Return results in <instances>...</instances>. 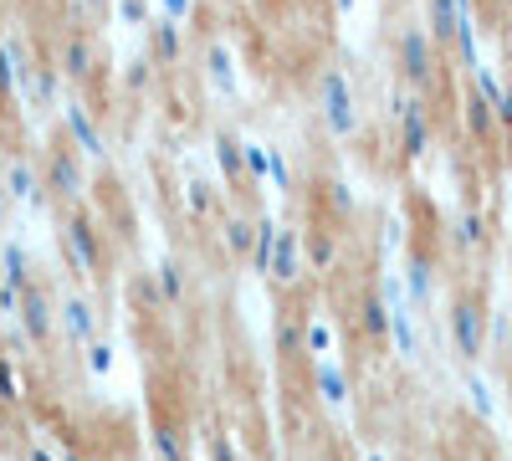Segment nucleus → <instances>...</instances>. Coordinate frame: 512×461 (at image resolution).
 <instances>
[{
	"label": "nucleus",
	"instance_id": "nucleus-28",
	"mask_svg": "<svg viewBox=\"0 0 512 461\" xmlns=\"http://www.w3.org/2000/svg\"><path fill=\"white\" fill-rule=\"evenodd\" d=\"M62 461H88V456H82V451H67V456H62Z\"/></svg>",
	"mask_w": 512,
	"mask_h": 461
},
{
	"label": "nucleus",
	"instance_id": "nucleus-30",
	"mask_svg": "<svg viewBox=\"0 0 512 461\" xmlns=\"http://www.w3.org/2000/svg\"><path fill=\"white\" fill-rule=\"evenodd\" d=\"M369 461H379V456H369Z\"/></svg>",
	"mask_w": 512,
	"mask_h": 461
},
{
	"label": "nucleus",
	"instance_id": "nucleus-11",
	"mask_svg": "<svg viewBox=\"0 0 512 461\" xmlns=\"http://www.w3.org/2000/svg\"><path fill=\"white\" fill-rule=\"evenodd\" d=\"M77 185H82L77 159H72V154H57V159H52V170H47V190L67 200V195H77Z\"/></svg>",
	"mask_w": 512,
	"mask_h": 461
},
{
	"label": "nucleus",
	"instance_id": "nucleus-20",
	"mask_svg": "<svg viewBox=\"0 0 512 461\" xmlns=\"http://www.w3.org/2000/svg\"><path fill=\"white\" fill-rule=\"evenodd\" d=\"M410 292L420 303L431 298V262H410Z\"/></svg>",
	"mask_w": 512,
	"mask_h": 461
},
{
	"label": "nucleus",
	"instance_id": "nucleus-7",
	"mask_svg": "<svg viewBox=\"0 0 512 461\" xmlns=\"http://www.w3.org/2000/svg\"><path fill=\"white\" fill-rule=\"evenodd\" d=\"M461 118H466V134L482 139V144L497 134V108H492V98H482L477 88H466V98H461Z\"/></svg>",
	"mask_w": 512,
	"mask_h": 461
},
{
	"label": "nucleus",
	"instance_id": "nucleus-24",
	"mask_svg": "<svg viewBox=\"0 0 512 461\" xmlns=\"http://www.w3.org/2000/svg\"><path fill=\"white\" fill-rule=\"evenodd\" d=\"M472 405H477L482 415H492V395H487V385H482V380H472Z\"/></svg>",
	"mask_w": 512,
	"mask_h": 461
},
{
	"label": "nucleus",
	"instance_id": "nucleus-19",
	"mask_svg": "<svg viewBox=\"0 0 512 461\" xmlns=\"http://www.w3.org/2000/svg\"><path fill=\"white\" fill-rule=\"evenodd\" d=\"M318 385H323V400H328V405H338V400H344V374H338V369L318 364Z\"/></svg>",
	"mask_w": 512,
	"mask_h": 461
},
{
	"label": "nucleus",
	"instance_id": "nucleus-1",
	"mask_svg": "<svg viewBox=\"0 0 512 461\" xmlns=\"http://www.w3.org/2000/svg\"><path fill=\"white\" fill-rule=\"evenodd\" d=\"M451 344L461 359H482L487 349V303L477 298V292H461V298L451 303Z\"/></svg>",
	"mask_w": 512,
	"mask_h": 461
},
{
	"label": "nucleus",
	"instance_id": "nucleus-15",
	"mask_svg": "<svg viewBox=\"0 0 512 461\" xmlns=\"http://www.w3.org/2000/svg\"><path fill=\"white\" fill-rule=\"evenodd\" d=\"M359 323H364V333L379 344L384 333H390V313H384V303L379 298H364V308H359Z\"/></svg>",
	"mask_w": 512,
	"mask_h": 461
},
{
	"label": "nucleus",
	"instance_id": "nucleus-22",
	"mask_svg": "<svg viewBox=\"0 0 512 461\" xmlns=\"http://www.w3.org/2000/svg\"><path fill=\"white\" fill-rule=\"evenodd\" d=\"M492 108H497V129H502V134H507V139H512V88H502V93H497V103H492Z\"/></svg>",
	"mask_w": 512,
	"mask_h": 461
},
{
	"label": "nucleus",
	"instance_id": "nucleus-25",
	"mask_svg": "<svg viewBox=\"0 0 512 461\" xmlns=\"http://www.w3.org/2000/svg\"><path fill=\"white\" fill-rule=\"evenodd\" d=\"M216 461H241V456H236V446H231V441H216Z\"/></svg>",
	"mask_w": 512,
	"mask_h": 461
},
{
	"label": "nucleus",
	"instance_id": "nucleus-27",
	"mask_svg": "<svg viewBox=\"0 0 512 461\" xmlns=\"http://www.w3.org/2000/svg\"><path fill=\"white\" fill-rule=\"evenodd\" d=\"M26 461H52V456H47V451H41V446H31V451H26Z\"/></svg>",
	"mask_w": 512,
	"mask_h": 461
},
{
	"label": "nucleus",
	"instance_id": "nucleus-9",
	"mask_svg": "<svg viewBox=\"0 0 512 461\" xmlns=\"http://www.w3.org/2000/svg\"><path fill=\"white\" fill-rule=\"evenodd\" d=\"M461 26H466L461 0H431V41H436V47L456 41V31H461Z\"/></svg>",
	"mask_w": 512,
	"mask_h": 461
},
{
	"label": "nucleus",
	"instance_id": "nucleus-23",
	"mask_svg": "<svg viewBox=\"0 0 512 461\" xmlns=\"http://www.w3.org/2000/svg\"><path fill=\"white\" fill-rule=\"evenodd\" d=\"M108 364H113V349L93 339V344H88V369H93V374H108Z\"/></svg>",
	"mask_w": 512,
	"mask_h": 461
},
{
	"label": "nucleus",
	"instance_id": "nucleus-8",
	"mask_svg": "<svg viewBox=\"0 0 512 461\" xmlns=\"http://www.w3.org/2000/svg\"><path fill=\"white\" fill-rule=\"evenodd\" d=\"M323 113H328V123H333V134H354V103H349V93H344V82H338V77H328L323 82Z\"/></svg>",
	"mask_w": 512,
	"mask_h": 461
},
{
	"label": "nucleus",
	"instance_id": "nucleus-13",
	"mask_svg": "<svg viewBox=\"0 0 512 461\" xmlns=\"http://www.w3.org/2000/svg\"><path fill=\"white\" fill-rule=\"evenodd\" d=\"M6 190H11V200H36V190H41V175L31 170L26 159H16L11 170H6Z\"/></svg>",
	"mask_w": 512,
	"mask_h": 461
},
{
	"label": "nucleus",
	"instance_id": "nucleus-2",
	"mask_svg": "<svg viewBox=\"0 0 512 461\" xmlns=\"http://www.w3.org/2000/svg\"><path fill=\"white\" fill-rule=\"evenodd\" d=\"M436 41H431V31H400L395 36V72L410 82V88H425V82L436 77Z\"/></svg>",
	"mask_w": 512,
	"mask_h": 461
},
{
	"label": "nucleus",
	"instance_id": "nucleus-18",
	"mask_svg": "<svg viewBox=\"0 0 512 461\" xmlns=\"http://www.w3.org/2000/svg\"><path fill=\"white\" fill-rule=\"evenodd\" d=\"M303 333H308V354H328V349H333V328H328L323 318L303 323Z\"/></svg>",
	"mask_w": 512,
	"mask_h": 461
},
{
	"label": "nucleus",
	"instance_id": "nucleus-26",
	"mask_svg": "<svg viewBox=\"0 0 512 461\" xmlns=\"http://www.w3.org/2000/svg\"><path fill=\"white\" fill-rule=\"evenodd\" d=\"M6 200H11V190H6V180H0V226H6Z\"/></svg>",
	"mask_w": 512,
	"mask_h": 461
},
{
	"label": "nucleus",
	"instance_id": "nucleus-14",
	"mask_svg": "<svg viewBox=\"0 0 512 461\" xmlns=\"http://www.w3.org/2000/svg\"><path fill=\"white\" fill-rule=\"evenodd\" d=\"M456 246H461V251H482V246H487V216H482V211H466V216L456 221Z\"/></svg>",
	"mask_w": 512,
	"mask_h": 461
},
{
	"label": "nucleus",
	"instance_id": "nucleus-4",
	"mask_svg": "<svg viewBox=\"0 0 512 461\" xmlns=\"http://www.w3.org/2000/svg\"><path fill=\"white\" fill-rule=\"evenodd\" d=\"M16 313H21V328H26V339H31V344H47V339H52L57 308H52V298H47V287H36V282H31V287L21 292V308H16Z\"/></svg>",
	"mask_w": 512,
	"mask_h": 461
},
{
	"label": "nucleus",
	"instance_id": "nucleus-16",
	"mask_svg": "<svg viewBox=\"0 0 512 461\" xmlns=\"http://www.w3.org/2000/svg\"><path fill=\"white\" fill-rule=\"evenodd\" d=\"M159 292H164V303H180V298H185V272H180L175 262L159 267Z\"/></svg>",
	"mask_w": 512,
	"mask_h": 461
},
{
	"label": "nucleus",
	"instance_id": "nucleus-12",
	"mask_svg": "<svg viewBox=\"0 0 512 461\" xmlns=\"http://www.w3.org/2000/svg\"><path fill=\"white\" fill-rule=\"evenodd\" d=\"M62 67H67L72 77H88V72L98 67L93 41H88V36H72V41H67V52H62Z\"/></svg>",
	"mask_w": 512,
	"mask_h": 461
},
{
	"label": "nucleus",
	"instance_id": "nucleus-3",
	"mask_svg": "<svg viewBox=\"0 0 512 461\" xmlns=\"http://www.w3.org/2000/svg\"><path fill=\"white\" fill-rule=\"evenodd\" d=\"M395 118H400V149L410 159H420L425 149H431V113H425L420 98H395Z\"/></svg>",
	"mask_w": 512,
	"mask_h": 461
},
{
	"label": "nucleus",
	"instance_id": "nucleus-21",
	"mask_svg": "<svg viewBox=\"0 0 512 461\" xmlns=\"http://www.w3.org/2000/svg\"><path fill=\"white\" fill-rule=\"evenodd\" d=\"M16 395H21V385H16V369L0 359V405H16Z\"/></svg>",
	"mask_w": 512,
	"mask_h": 461
},
{
	"label": "nucleus",
	"instance_id": "nucleus-17",
	"mask_svg": "<svg viewBox=\"0 0 512 461\" xmlns=\"http://www.w3.org/2000/svg\"><path fill=\"white\" fill-rule=\"evenodd\" d=\"M226 246L236 251V257H246V251L256 246V226H246L241 216H236V221H226Z\"/></svg>",
	"mask_w": 512,
	"mask_h": 461
},
{
	"label": "nucleus",
	"instance_id": "nucleus-29",
	"mask_svg": "<svg viewBox=\"0 0 512 461\" xmlns=\"http://www.w3.org/2000/svg\"><path fill=\"white\" fill-rule=\"evenodd\" d=\"M349 6H354V0H338V11H349Z\"/></svg>",
	"mask_w": 512,
	"mask_h": 461
},
{
	"label": "nucleus",
	"instance_id": "nucleus-5",
	"mask_svg": "<svg viewBox=\"0 0 512 461\" xmlns=\"http://www.w3.org/2000/svg\"><path fill=\"white\" fill-rule=\"evenodd\" d=\"M62 246H67L72 272L77 277H93V267H98V231H93V221H72L67 236H62Z\"/></svg>",
	"mask_w": 512,
	"mask_h": 461
},
{
	"label": "nucleus",
	"instance_id": "nucleus-6",
	"mask_svg": "<svg viewBox=\"0 0 512 461\" xmlns=\"http://www.w3.org/2000/svg\"><path fill=\"white\" fill-rule=\"evenodd\" d=\"M57 323H62V333H67L77 349H88L93 333H98V313H93V303H82V298H67L57 308Z\"/></svg>",
	"mask_w": 512,
	"mask_h": 461
},
{
	"label": "nucleus",
	"instance_id": "nucleus-10",
	"mask_svg": "<svg viewBox=\"0 0 512 461\" xmlns=\"http://www.w3.org/2000/svg\"><path fill=\"white\" fill-rule=\"evenodd\" d=\"M149 446H154V456H159V461H185V436H180V426H175V421H154Z\"/></svg>",
	"mask_w": 512,
	"mask_h": 461
}]
</instances>
